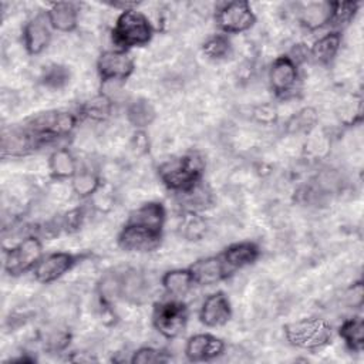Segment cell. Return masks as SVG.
I'll return each instance as SVG.
<instances>
[{"instance_id": "34", "label": "cell", "mask_w": 364, "mask_h": 364, "mask_svg": "<svg viewBox=\"0 0 364 364\" xmlns=\"http://www.w3.org/2000/svg\"><path fill=\"white\" fill-rule=\"evenodd\" d=\"M358 4L357 3H347V1H334V14L331 24H347L350 23L355 13Z\"/></svg>"}, {"instance_id": "6", "label": "cell", "mask_w": 364, "mask_h": 364, "mask_svg": "<svg viewBox=\"0 0 364 364\" xmlns=\"http://www.w3.org/2000/svg\"><path fill=\"white\" fill-rule=\"evenodd\" d=\"M41 257V240L36 235H28L6 250L4 270L10 276H21L27 272H33Z\"/></svg>"}, {"instance_id": "19", "label": "cell", "mask_w": 364, "mask_h": 364, "mask_svg": "<svg viewBox=\"0 0 364 364\" xmlns=\"http://www.w3.org/2000/svg\"><path fill=\"white\" fill-rule=\"evenodd\" d=\"M220 256L229 264L230 269L236 270L255 263L260 256V250L256 243L245 240V242H236L229 245L220 253Z\"/></svg>"}, {"instance_id": "26", "label": "cell", "mask_w": 364, "mask_h": 364, "mask_svg": "<svg viewBox=\"0 0 364 364\" xmlns=\"http://www.w3.org/2000/svg\"><path fill=\"white\" fill-rule=\"evenodd\" d=\"M156 112L152 104L145 98H136L127 107V119L136 129H144L152 124Z\"/></svg>"}, {"instance_id": "1", "label": "cell", "mask_w": 364, "mask_h": 364, "mask_svg": "<svg viewBox=\"0 0 364 364\" xmlns=\"http://www.w3.org/2000/svg\"><path fill=\"white\" fill-rule=\"evenodd\" d=\"M203 171V159L198 154H188L161 164L158 176L168 189L182 193L202 182Z\"/></svg>"}, {"instance_id": "38", "label": "cell", "mask_w": 364, "mask_h": 364, "mask_svg": "<svg viewBox=\"0 0 364 364\" xmlns=\"http://www.w3.org/2000/svg\"><path fill=\"white\" fill-rule=\"evenodd\" d=\"M255 115L257 117L259 121L266 122V124L267 122H273L276 119V117H277L276 109L273 107H270V105H260V107H257V109L255 111Z\"/></svg>"}, {"instance_id": "30", "label": "cell", "mask_w": 364, "mask_h": 364, "mask_svg": "<svg viewBox=\"0 0 364 364\" xmlns=\"http://www.w3.org/2000/svg\"><path fill=\"white\" fill-rule=\"evenodd\" d=\"M317 119H318L317 111L313 107H304L289 118L286 128L291 134L307 132L317 124Z\"/></svg>"}, {"instance_id": "35", "label": "cell", "mask_w": 364, "mask_h": 364, "mask_svg": "<svg viewBox=\"0 0 364 364\" xmlns=\"http://www.w3.org/2000/svg\"><path fill=\"white\" fill-rule=\"evenodd\" d=\"M84 209L82 208H74L71 210H68L63 218L61 220L58 222L60 225V229L67 232V233H73L75 230H78L82 225V220H84Z\"/></svg>"}, {"instance_id": "13", "label": "cell", "mask_w": 364, "mask_h": 364, "mask_svg": "<svg viewBox=\"0 0 364 364\" xmlns=\"http://www.w3.org/2000/svg\"><path fill=\"white\" fill-rule=\"evenodd\" d=\"M189 270L195 279L196 284L210 286L228 279L235 270L219 256H208L198 259L189 266Z\"/></svg>"}, {"instance_id": "20", "label": "cell", "mask_w": 364, "mask_h": 364, "mask_svg": "<svg viewBox=\"0 0 364 364\" xmlns=\"http://www.w3.org/2000/svg\"><path fill=\"white\" fill-rule=\"evenodd\" d=\"M161 283H162V287L165 289V291L175 299L186 296L192 290V287L196 284L189 267L168 270L162 276Z\"/></svg>"}, {"instance_id": "22", "label": "cell", "mask_w": 364, "mask_h": 364, "mask_svg": "<svg viewBox=\"0 0 364 364\" xmlns=\"http://www.w3.org/2000/svg\"><path fill=\"white\" fill-rule=\"evenodd\" d=\"M166 219V210L161 202H146L136 208L128 218V220L146 225L149 228L162 230Z\"/></svg>"}, {"instance_id": "16", "label": "cell", "mask_w": 364, "mask_h": 364, "mask_svg": "<svg viewBox=\"0 0 364 364\" xmlns=\"http://www.w3.org/2000/svg\"><path fill=\"white\" fill-rule=\"evenodd\" d=\"M41 145L44 144L23 125L3 134V142H1L3 155L21 156L31 151H36Z\"/></svg>"}, {"instance_id": "15", "label": "cell", "mask_w": 364, "mask_h": 364, "mask_svg": "<svg viewBox=\"0 0 364 364\" xmlns=\"http://www.w3.org/2000/svg\"><path fill=\"white\" fill-rule=\"evenodd\" d=\"M232 317V306L223 291L209 294L199 310V320L209 328L225 326Z\"/></svg>"}, {"instance_id": "10", "label": "cell", "mask_w": 364, "mask_h": 364, "mask_svg": "<svg viewBox=\"0 0 364 364\" xmlns=\"http://www.w3.org/2000/svg\"><path fill=\"white\" fill-rule=\"evenodd\" d=\"M299 80L297 64L293 57L280 55L277 57L269 70V84L272 91L284 98L296 90V84Z\"/></svg>"}, {"instance_id": "21", "label": "cell", "mask_w": 364, "mask_h": 364, "mask_svg": "<svg viewBox=\"0 0 364 364\" xmlns=\"http://www.w3.org/2000/svg\"><path fill=\"white\" fill-rule=\"evenodd\" d=\"M340 46H341V33L330 31L313 43L310 48V57L316 63L328 64L337 55Z\"/></svg>"}, {"instance_id": "5", "label": "cell", "mask_w": 364, "mask_h": 364, "mask_svg": "<svg viewBox=\"0 0 364 364\" xmlns=\"http://www.w3.org/2000/svg\"><path fill=\"white\" fill-rule=\"evenodd\" d=\"M188 316V307L183 301L178 299L159 301L152 310V324L165 338H176L186 328Z\"/></svg>"}, {"instance_id": "32", "label": "cell", "mask_w": 364, "mask_h": 364, "mask_svg": "<svg viewBox=\"0 0 364 364\" xmlns=\"http://www.w3.org/2000/svg\"><path fill=\"white\" fill-rule=\"evenodd\" d=\"M70 80V71L65 65L61 64H50L44 67L41 74V82L53 90L63 88Z\"/></svg>"}, {"instance_id": "33", "label": "cell", "mask_w": 364, "mask_h": 364, "mask_svg": "<svg viewBox=\"0 0 364 364\" xmlns=\"http://www.w3.org/2000/svg\"><path fill=\"white\" fill-rule=\"evenodd\" d=\"M171 360L169 354L164 350L154 347H141L132 353L131 363L134 364H158L168 363Z\"/></svg>"}, {"instance_id": "29", "label": "cell", "mask_w": 364, "mask_h": 364, "mask_svg": "<svg viewBox=\"0 0 364 364\" xmlns=\"http://www.w3.org/2000/svg\"><path fill=\"white\" fill-rule=\"evenodd\" d=\"M111 111H112V101L107 95H98L84 102L80 107L78 112L84 118L102 121L111 115Z\"/></svg>"}, {"instance_id": "36", "label": "cell", "mask_w": 364, "mask_h": 364, "mask_svg": "<svg viewBox=\"0 0 364 364\" xmlns=\"http://www.w3.org/2000/svg\"><path fill=\"white\" fill-rule=\"evenodd\" d=\"M363 299H364V290H363V282H355L353 283L346 294H344V303L346 306L348 307H353V309H358L363 306Z\"/></svg>"}, {"instance_id": "31", "label": "cell", "mask_w": 364, "mask_h": 364, "mask_svg": "<svg viewBox=\"0 0 364 364\" xmlns=\"http://www.w3.org/2000/svg\"><path fill=\"white\" fill-rule=\"evenodd\" d=\"M202 51L212 60H220L230 53V40L226 34H213L202 44Z\"/></svg>"}, {"instance_id": "27", "label": "cell", "mask_w": 364, "mask_h": 364, "mask_svg": "<svg viewBox=\"0 0 364 364\" xmlns=\"http://www.w3.org/2000/svg\"><path fill=\"white\" fill-rule=\"evenodd\" d=\"M100 176L90 169L77 171V173L71 178V186L77 196L80 198H91L101 186Z\"/></svg>"}, {"instance_id": "9", "label": "cell", "mask_w": 364, "mask_h": 364, "mask_svg": "<svg viewBox=\"0 0 364 364\" xmlns=\"http://www.w3.org/2000/svg\"><path fill=\"white\" fill-rule=\"evenodd\" d=\"M135 70V61L128 51L107 50L101 53L97 60V71L102 81L107 82H124Z\"/></svg>"}, {"instance_id": "12", "label": "cell", "mask_w": 364, "mask_h": 364, "mask_svg": "<svg viewBox=\"0 0 364 364\" xmlns=\"http://www.w3.org/2000/svg\"><path fill=\"white\" fill-rule=\"evenodd\" d=\"M225 347L222 338L209 333H199L188 338L185 344V355L192 363L212 361L223 354Z\"/></svg>"}, {"instance_id": "8", "label": "cell", "mask_w": 364, "mask_h": 364, "mask_svg": "<svg viewBox=\"0 0 364 364\" xmlns=\"http://www.w3.org/2000/svg\"><path fill=\"white\" fill-rule=\"evenodd\" d=\"M215 20L223 34H239L253 27L256 16L247 1H228L218 7Z\"/></svg>"}, {"instance_id": "23", "label": "cell", "mask_w": 364, "mask_h": 364, "mask_svg": "<svg viewBox=\"0 0 364 364\" xmlns=\"http://www.w3.org/2000/svg\"><path fill=\"white\" fill-rule=\"evenodd\" d=\"M48 169L57 179L73 178L78 171L77 159L67 148H58L48 158Z\"/></svg>"}, {"instance_id": "24", "label": "cell", "mask_w": 364, "mask_h": 364, "mask_svg": "<svg viewBox=\"0 0 364 364\" xmlns=\"http://www.w3.org/2000/svg\"><path fill=\"white\" fill-rule=\"evenodd\" d=\"M340 337L344 340L350 351L361 353L364 347V321L361 316H354L343 321L338 328Z\"/></svg>"}, {"instance_id": "4", "label": "cell", "mask_w": 364, "mask_h": 364, "mask_svg": "<svg viewBox=\"0 0 364 364\" xmlns=\"http://www.w3.org/2000/svg\"><path fill=\"white\" fill-rule=\"evenodd\" d=\"M77 121L78 117L75 114L51 109L28 118L23 127L36 135L43 144H48L54 139L70 135L75 128Z\"/></svg>"}, {"instance_id": "2", "label": "cell", "mask_w": 364, "mask_h": 364, "mask_svg": "<svg viewBox=\"0 0 364 364\" xmlns=\"http://www.w3.org/2000/svg\"><path fill=\"white\" fill-rule=\"evenodd\" d=\"M283 333L289 344L307 351L324 348L333 340L331 324L318 317H307L287 323L283 327Z\"/></svg>"}, {"instance_id": "37", "label": "cell", "mask_w": 364, "mask_h": 364, "mask_svg": "<svg viewBox=\"0 0 364 364\" xmlns=\"http://www.w3.org/2000/svg\"><path fill=\"white\" fill-rule=\"evenodd\" d=\"M68 344H70V334L63 333V331H58V333L51 334V336L47 338V341H46L47 348H48V350H53V351H61V350H64Z\"/></svg>"}, {"instance_id": "11", "label": "cell", "mask_w": 364, "mask_h": 364, "mask_svg": "<svg viewBox=\"0 0 364 364\" xmlns=\"http://www.w3.org/2000/svg\"><path fill=\"white\" fill-rule=\"evenodd\" d=\"M78 257L68 252H53L40 259L33 269V276L37 282L48 284L68 273L77 263Z\"/></svg>"}, {"instance_id": "17", "label": "cell", "mask_w": 364, "mask_h": 364, "mask_svg": "<svg viewBox=\"0 0 364 364\" xmlns=\"http://www.w3.org/2000/svg\"><path fill=\"white\" fill-rule=\"evenodd\" d=\"M333 1H309L301 4L299 10V21L307 30L323 28L333 21Z\"/></svg>"}, {"instance_id": "14", "label": "cell", "mask_w": 364, "mask_h": 364, "mask_svg": "<svg viewBox=\"0 0 364 364\" xmlns=\"http://www.w3.org/2000/svg\"><path fill=\"white\" fill-rule=\"evenodd\" d=\"M51 26L47 18V13H38L23 28V46L31 55L43 53L51 40Z\"/></svg>"}, {"instance_id": "7", "label": "cell", "mask_w": 364, "mask_h": 364, "mask_svg": "<svg viewBox=\"0 0 364 364\" xmlns=\"http://www.w3.org/2000/svg\"><path fill=\"white\" fill-rule=\"evenodd\" d=\"M162 230L127 220L118 235V245L127 252L146 253L159 247Z\"/></svg>"}, {"instance_id": "28", "label": "cell", "mask_w": 364, "mask_h": 364, "mask_svg": "<svg viewBox=\"0 0 364 364\" xmlns=\"http://www.w3.org/2000/svg\"><path fill=\"white\" fill-rule=\"evenodd\" d=\"M182 198V205H185V210H193L199 212L202 209H206L212 203V195L210 192L199 182L196 186L191 188L186 192L179 193Z\"/></svg>"}, {"instance_id": "18", "label": "cell", "mask_w": 364, "mask_h": 364, "mask_svg": "<svg viewBox=\"0 0 364 364\" xmlns=\"http://www.w3.org/2000/svg\"><path fill=\"white\" fill-rule=\"evenodd\" d=\"M46 13H47V18L51 28L57 31L70 33L75 30L78 24V10L74 3H68V1L53 3Z\"/></svg>"}, {"instance_id": "25", "label": "cell", "mask_w": 364, "mask_h": 364, "mask_svg": "<svg viewBox=\"0 0 364 364\" xmlns=\"http://www.w3.org/2000/svg\"><path fill=\"white\" fill-rule=\"evenodd\" d=\"M208 229V223L205 218L199 212L185 210L178 223L179 235L186 240H200Z\"/></svg>"}, {"instance_id": "3", "label": "cell", "mask_w": 364, "mask_h": 364, "mask_svg": "<svg viewBox=\"0 0 364 364\" xmlns=\"http://www.w3.org/2000/svg\"><path fill=\"white\" fill-rule=\"evenodd\" d=\"M152 36L154 28L151 21L144 13L135 9L121 11L112 28V43L122 51L148 44Z\"/></svg>"}]
</instances>
